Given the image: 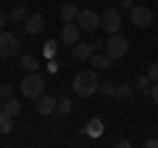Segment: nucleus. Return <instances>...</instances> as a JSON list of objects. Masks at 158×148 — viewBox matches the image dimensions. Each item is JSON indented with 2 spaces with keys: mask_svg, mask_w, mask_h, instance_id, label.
Instances as JSON below:
<instances>
[{
  "mask_svg": "<svg viewBox=\"0 0 158 148\" xmlns=\"http://www.w3.org/2000/svg\"><path fill=\"white\" fill-rule=\"evenodd\" d=\"M71 90L77 93L79 98H90L100 90V80H98V72L95 69H82V72L74 74V82H71Z\"/></svg>",
  "mask_w": 158,
  "mask_h": 148,
  "instance_id": "nucleus-1",
  "label": "nucleus"
},
{
  "mask_svg": "<svg viewBox=\"0 0 158 148\" xmlns=\"http://www.w3.org/2000/svg\"><path fill=\"white\" fill-rule=\"evenodd\" d=\"M19 90H21V95H24V98L34 101V98H40L42 93H45V77H42L40 72H27V77L21 80Z\"/></svg>",
  "mask_w": 158,
  "mask_h": 148,
  "instance_id": "nucleus-2",
  "label": "nucleus"
},
{
  "mask_svg": "<svg viewBox=\"0 0 158 148\" xmlns=\"http://www.w3.org/2000/svg\"><path fill=\"white\" fill-rule=\"evenodd\" d=\"M103 50H106L113 61H118V58H124L127 53H129V40H127L121 32H113V34H108V40H106V45H103Z\"/></svg>",
  "mask_w": 158,
  "mask_h": 148,
  "instance_id": "nucleus-3",
  "label": "nucleus"
},
{
  "mask_svg": "<svg viewBox=\"0 0 158 148\" xmlns=\"http://www.w3.org/2000/svg\"><path fill=\"white\" fill-rule=\"evenodd\" d=\"M103 45H106V42L98 40V37H92V40H85V42L79 40V42H74V45H71V58H74V61H85V58H90L95 50H100Z\"/></svg>",
  "mask_w": 158,
  "mask_h": 148,
  "instance_id": "nucleus-4",
  "label": "nucleus"
},
{
  "mask_svg": "<svg viewBox=\"0 0 158 148\" xmlns=\"http://www.w3.org/2000/svg\"><path fill=\"white\" fill-rule=\"evenodd\" d=\"M127 13H129V21L135 24L137 29H145V27H150V24H153V11H150L148 6H140V3H135V6H132Z\"/></svg>",
  "mask_w": 158,
  "mask_h": 148,
  "instance_id": "nucleus-5",
  "label": "nucleus"
},
{
  "mask_svg": "<svg viewBox=\"0 0 158 148\" xmlns=\"http://www.w3.org/2000/svg\"><path fill=\"white\" fill-rule=\"evenodd\" d=\"M77 24H79V29H82V32H90V34L95 32V29H100V27H103L100 13H95L92 8H85V11H79Z\"/></svg>",
  "mask_w": 158,
  "mask_h": 148,
  "instance_id": "nucleus-6",
  "label": "nucleus"
},
{
  "mask_svg": "<svg viewBox=\"0 0 158 148\" xmlns=\"http://www.w3.org/2000/svg\"><path fill=\"white\" fill-rule=\"evenodd\" d=\"M19 48H21V42H19L16 34H13V32H6V29H0V58L16 56Z\"/></svg>",
  "mask_w": 158,
  "mask_h": 148,
  "instance_id": "nucleus-7",
  "label": "nucleus"
},
{
  "mask_svg": "<svg viewBox=\"0 0 158 148\" xmlns=\"http://www.w3.org/2000/svg\"><path fill=\"white\" fill-rule=\"evenodd\" d=\"M34 111H37L40 116H53V114L58 111V98L42 93L40 98H34Z\"/></svg>",
  "mask_w": 158,
  "mask_h": 148,
  "instance_id": "nucleus-8",
  "label": "nucleus"
},
{
  "mask_svg": "<svg viewBox=\"0 0 158 148\" xmlns=\"http://www.w3.org/2000/svg\"><path fill=\"white\" fill-rule=\"evenodd\" d=\"M100 21H103V29H106L108 34L121 32V11H118V8H106V11L100 13Z\"/></svg>",
  "mask_w": 158,
  "mask_h": 148,
  "instance_id": "nucleus-9",
  "label": "nucleus"
},
{
  "mask_svg": "<svg viewBox=\"0 0 158 148\" xmlns=\"http://www.w3.org/2000/svg\"><path fill=\"white\" fill-rule=\"evenodd\" d=\"M79 34H82V29H79L77 21H63V27H61V42H63V45H74V42H79Z\"/></svg>",
  "mask_w": 158,
  "mask_h": 148,
  "instance_id": "nucleus-10",
  "label": "nucleus"
},
{
  "mask_svg": "<svg viewBox=\"0 0 158 148\" xmlns=\"http://www.w3.org/2000/svg\"><path fill=\"white\" fill-rule=\"evenodd\" d=\"M21 27H24V32H27V34H32V37H34V34H40L42 29H45V16H42V13H29L27 21H24Z\"/></svg>",
  "mask_w": 158,
  "mask_h": 148,
  "instance_id": "nucleus-11",
  "label": "nucleus"
},
{
  "mask_svg": "<svg viewBox=\"0 0 158 148\" xmlns=\"http://www.w3.org/2000/svg\"><path fill=\"white\" fill-rule=\"evenodd\" d=\"M111 63H113V58L108 56L106 50H103V53H100V50H95V53L90 56V66L100 69V72H103V69H111Z\"/></svg>",
  "mask_w": 158,
  "mask_h": 148,
  "instance_id": "nucleus-12",
  "label": "nucleus"
},
{
  "mask_svg": "<svg viewBox=\"0 0 158 148\" xmlns=\"http://www.w3.org/2000/svg\"><path fill=\"white\" fill-rule=\"evenodd\" d=\"M79 11H82V8L77 6V3H63L61 6V21H77V16H79Z\"/></svg>",
  "mask_w": 158,
  "mask_h": 148,
  "instance_id": "nucleus-13",
  "label": "nucleus"
},
{
  "mask_svg": "<svg viewBox=\"0 0 158 148\" xmlns=\"http://www.w3.org/2000/svg\"><path fill=\"white\" fill-rule=\"evenodd\" d=\"M132 85H135V90L140 93V95H150V87H153V80H150V77H148V74H140V77H137V80L132 82Z\"/></svg>",
  "mask_w": 158,
  "mask_h": 148,
  "instance_id": "nucleus-14",
  "label": "nucleus"
},
{
  "mask_svg": "<svg viewBox=\"0 0 158 148\" xmlns=\"http://www.w3.org/2000/svg\"><path fill=\"white\" fill-rule=\"evenodd\" d=\"M3 111L16 119V116L21 114V101H19V98H6V101H3Z\"/></svg>",
  "mask_w": 158,
  "mask_h": 148,
  "instance_id": "nucleus-15",
  "label": "nucleus"
},
{
  "mask_svg": "<svg viewBox=\"0 0 158 148\" xmlns=\"http://www.w3.org/2000/svg\"><path fill=\"white\" fill-rule=\"evenodd\" d=\"M135 85H132V82H124V85H116V98L118 101H129L132 95H135Z\"/></svg>",
  "mask_w": 158,
  "mask_h": 148,
  "instance_id": "nucleus-16",
  "label": "nucleus"
},
{
  "mask_svg": "<svg viewBox=\"0 0 158 148\" xmlns=\"http://www.w3.org/2000/svg\"><path fill=\"white\" fill-rule=\"evenodd\" d=\"M27 16H29L27 6H16L11 13H8V21H11V24H24V21H27Z\"/></svg>",
  "mask_w": 158,
  "mask_h": 148,
  "instance_id": "nucleus-17",
  "label": "nucleus"
},
{
  "mask_svg": "<svg viewBox=\"0 0 158 148\" xmlns=\"http://www.w3.org/2000/svg\"><path fill=\"white\" fill-rule=\"evenodd\" d=\"M103 130H106V127H103V119H90V122H87V127H85V132L90 137H100Z\"/></svg>",
  "mask_w": 158,
  "mask_h": 148,
  "instance_id": "nucleus-18",
  "label": "nucleus"
},
{
  "mask_svg": "<svg viewBox=\"0 0 158 148\" xmlns=\"http://www.w3.org/2000/svg\"><path fill=\"white\" fill-rule=\"evenodd\" d=\"M13 130V116H8L3 108H0V135H8Z\"/></svg>",
  "mask_w": 158,
  "mask_h": 148,
  "instance_id": "nucleus-19",
  "label": "nucleus"
},
{
  "mask_svg": "<svg viewBox=\"0 0 158 148\" xmlns=\"http://www.w3.org/2000/svg\"><path fill=\"white\" fill-rule=\"evenodd\" d=\"M21 66H24V72H37V69H40V58L37 56H24L21 58Z\"/></svg>",
  "mask_w": 158,
  "mask_h": 148,
  "instance_id": "nucleus-20",
  "label": "nucleus"
},
{
  "mask_svg": "<svg viewBox=\"0 0 158 148\" xmlns=\"http://www.w3.org/2000/svg\"><path fill=\"white\" fill-rule=\"evenodd\" d=\"M71 108H74V103L69 101L66 95H58V114L66 116V114H71Z\"/></svg>",
  "mask_w": 158,
  "mask_h": 148,
  "instance_id": "nucleus-21",
  "label": "nucleus"
},
{
  "mask_svg": "<svg viewBox=\"0 0 158 148\" xmlns=\"http://www.w3.org/2000/svg\"><path fill=\"white\" fill-rule=\"evenodd\" d=\"M100 95H106V98H116V85L113 82H100Z\"/></svg>",
  "mask_w": 158,
  "mask_h": 148,
  "instance_id": "nucleus-22",
  "label": "nucleus"
},
{
  "mask_svg": "<svg viewBox=\"0 0 158 148\" xmlns=\"http://www.w3.org/2000/svg\"><path fill=\"white\" fill-rule=\"evenodd\" d=\"M42 53H45L48 61H50V58H56V53H58V42H50V40H48L45 48H42Z\"/></svg>",
  "mask_w": 158,
  "mask_h": 148,
  "instance_id": "nucleus-23",
  "label": "nucleus"
},
{
  "mask_svg": "<svg viewBox=\"0 0 158 148\" xmlns=\"http://www.w3.org/2000/svg\"><path fill=\"white\" fill-rule=\"evenodd\" d=\"M148 77H150L153 82H158V61H153L150 66H148Z\"/></svg>",
  "mask_w": 158,
  "mask_h": 148,
  "instance_id": "nucleus-24",
  "label": "nucleus"
},
{
  "mask_svg": "<svg viewBox=\"0 0 158 148\" xmlns=\"http://www.w3.org/2000/svg\"><path fill=\"white\" fill-rule=\"evenodd\" d=\"M0 98H3V101H6V98H13V87L3 85V87H0Z\"/></svg>",
  "mask_w": 158,
  "mask_h": 148,
  "instance_id": "nucleus-25",
  "label": "nucleus"
},
{
  "mask_svg": "<svg viewBox=\"0 0 158 148\" xmlns=\"http://www.w3.org/2000/svg\"><path fill=\"white\" fill-rule=\"evenodd\" d=\"M150 98H153V103L158 106V82H153V87H150Z\"/></svg>",
  "mask_w": 158,
  "mask_h": 148,
  "instance_id": "nucleus-26",
  "label": "nucleus"
},
{
  "mask_svg": "<svg viewBox=\"0 0 158 148\" xmlns=\"http://www.w3.org/2000/svg\"><path fill=\"white\" fill-rule=\"evenodd\" d=\"M58 66H61V63H58L56 58H50V61H48V72H58Z\"/></svg>",
  "mask_w": 158,
  "mask_h": 148,
  "instance_id": "nucleus-27",
  "label": "nucleus"
},
{
  "mask_svg": "<svg viewBox=\"0 0 158 148\" xmlns=\"http://www.w3.org/2000/svg\"><path fill=\"white\" fill-rule=\"evenodd\" d=\"M118 6L124 8V11H129V8H132V6H135V0H118Z\"/></svg>",
  "mask_w": 158,
  "mask_h": 148,
  "instance_id": "nucleus-28",
  "label": "nucleus"
},
{
  "mask_svg": "<svg viewBox=\"0 0 158 148\" xmlns=\"http://www.w3.org/2000/svg\"><path fill=\"white\" fill-rule=\"evenodd\" d=\"M148 148H158V137H150V140H145Z\"/></svg>",
  "mask_w": 158,
  "mask_h": 148,
  "instance_id": "nucleus-29",
  "label": "nucleus"
},
{
  "mask_svg": "<svg viewBox=\"0 0 158 148\" xmlns=\"http://www.w3.org/2000/svg\"><path fill=\"white\" fill-rule=\"evenodd\" d=\"M6 19H8V16H6V13H3V11H0V29L6 27Z\"/></svg>",
  "mask_w": 158,
  "mask_h": 148,
  "instance_id": "nucleus-30",
  "label": "nucleus"
},
{
  "mask_svg": "<svg viewBox=\"0 0 158 148\" xmlns=\"http://www.w3.org/2000/svg\"><path fill=\"white\" fill-rule=\"evenodd\" d=\"M0 108H3V98H0Z\"/></svg>",
  "mask_w": 158,
  "mask_h": 148,
  "instance_id": "nucleus-31",
  "label": "nucleus"
}]
</instances>
